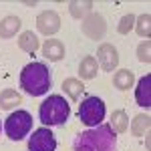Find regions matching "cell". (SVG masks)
<instances>
[{"label": "cell", "mask_w": 151, "mask_h": 151, "mask_svg": "<svg viewBox=\"0 0 151 151\" xmlns=\"http://www.w3.org/2000/svg\"><path fill=\"white\" fill-rule=\"evenodd\" d=\"M75 151H117V135L107 123H101L97 127H89L87 131H81L75 143Z\"/></svg>", "instance_id": "1"}, {"label": "cell", "mask_w": 151, "mask_h": 151, "mask_svg": "<svg viewBox=\"0 0 151 151\" xmlns=\"http://www.w3.org/2000/svg\"><path fill=\"white\" fill-rule=\"evenodd\" d=\"M20 87L30 97H42L52 87V73L45 63H28L20 70Z\"/></svg>", "instance_id": "2"}, {"label": "cell", "mask_w": 151, "mask_h": 151, "mask_svg": "<svg viewBox=\"0 0 151 151\" xmlns=\"http://www.w3.org/2000/svg\"><path fill=\"white\" fill-rule=\"evenodd\" d=\"M69 115H70V105L60 95H50V97H47L40 103V109H38V117H40L42 127H58V125H65L69 121Z\"/></svg>", "instance_id": "3"}, {"label": "cell", "mask_w": 151, "mask_h": 151, "mask_svg": "<svg viewBox=\"0 0 151 151\" xmlns=\"http://www.w3.org/2000/svg\"><path fill=\"white\" fill-rule=\"evenodd\" d=\"M4 133L6 137L12 141H20L24 139L30 129H32V115L28 111H16V113H10L4 121Z\"/></svg>", "instance_id": "4"}, {"label": "cell", "mask_w": 151, "mask_h": 151, "mask_svg": "<svg viewBox=\"0 0 151 151\" xmlns=\"http://www.w3.org/2000/svg\"><path fill=\"white\" fill-rule=\"evenodd\" d=\"M105 103L99 97H87L81 105H79V119L87 127H97L101 125L105 119Z\"/></svg>", "instance_id": "5"}, {"label": "cell", "mask_w": 151, "mask_h": 151, "mask_svg": "<svg viewBox=\"0 0 151 151\" xmlns=\"http://www.w3.org/2000/svg\"><path fill=\"white\" fill-rule=\"evenodd\" d=\"M81 32L91 40H99L107 35V22H105V16L99 12H91L87 18H83L81 22Z\"/></svg>", "instance_id": "6"}, {"label": "cell", "mask_w": 151, "mask_h": 151, "mask_svg": "<svg viewBox=\"0 0 151 151\" xmlns=\"http://www.w3.org/2000/svg\"><path fill=\"white\" fill-rule=\"evenodd\" d=\"M57 149V137L48 127H40L32 131L28 139V151H55Z\"/></svg>", "instance_id": "7"}, {"label": "cell", "mask_w": 151, "mask_h": 151, "mask_svg": "<svg viewBox=\"0 0 151 151\" xmlns=\"http://www.w3.org/2000/svg\"><path fill=\"white\" fill-rule=\"evenodd\" d=\"M97 63H99V67L107 73H111V70L117 69V65H119V50H117L111 42H103L101 47L97 48Z\"/></svg>", "instance_id": "8"}, {"label": "cell", "mask_w": 151, "mask_h": 151, "mask_svg": "<svg viewBox=\"0 0 151 151\" xmlns=\"http://www.w3.org/2000/svg\"><path fill=\"white\" fill-rule=\"evenodd\" d=\"M36 28L45 36H52L60 30V16L55 10H45L36 16Z\"/></svg>", "instance_id": "9"}, {"label": "cell", "mask_w": 151, "mask_h": 151, "mask_svg": "<svg viewBox=\"0 0 151 151\" xmlns=\"http://www.w3.org/2000/svg\"><path fill=\"white\" fill-rule=\"evenodd\" d=\"M40 50H42V57L52 60V63H58L65 58V45L58 38H47L40 45Z\"/></svg>", "instance_id": "10"}, {"label": "cell", "mask_w": 151, "mask_h": 151, "mask_svg": "<svg viewBox=\"0 0 151 151\" xmlns=\"http://www.w3.org/2000/svg\"><path fill=\"white\" fill-rule=\"evenodd\" d=\"M135 101L143 109L151 107V75H145L139 79L137 87H135Z\"/></svg>", "instance_id": "11"}, {"label": "cell", "mask_w": 151, "mask_h": 151, "mask_svg": "<svg viewBox=\"0 0 151 151\" xmlns=\"http://www.w3.org/2000/svg\"><path fill=\"white\" fill-rule=\"evenodd\" d=\"M99 73V63L93 55H87L79 65V75H81V81H93Z\"/></svg>", "instance_id": "12"}, {"label": "cell", "mask_w": 151, "mask_h": 151, "mask_svg": "<svg viewBox=\"0 0 151 151\" xmlns=\"http://www.w3.org/2000/svg\"><path fill=\"white\" fill-rule=\"evenodd\" d=\"M60 89H63V93L67 95L70 101H79V99H81V95H83V91H85V85H83L81 79L69 77V79H65V81H63Z\"/></svg>", "instance_id": "13"}, {"label": "cell", "mask_w": 151, "mask_h": 151, "mask_svg": "<svg viewBox=\"0 0 151 151\" xmlns=\"http://www.w3.org/2000/svg\"><path fill=\"white\" fill-rule=\"evenodd\" d=\"M20 26H22V22L18 16H4L0 20V38H12L20 30Z\"/></svg>", "instance_id": "14"}, {"label": "cell", "mask_w": 151, "mask_h": 151, "mask_svg": "<svg viewBox=\"0 0 151 151\" xmlns=\"http://www.w3.org/2000/svg\"><path fill=\"white\" fill-rule=\"evenodd\" d=\"M133 83H135V75L129 69H121L113 75V87L119 91H129L133 87Z\"/></svg>", "instance_id": "15"}, {"label": "cell", "mask_w": 151, "mask_h": 151, "mask_svg": "<svg viewBox=\"0 0 151 151\" xmlns=\"http://www.w3.org/2000/svg\"><path fill=\"white\" fill-rule=\"evenodd\" d=\"M93 6H95L93 0H83V2L75 0V2H70V4H69V12H70L73 18L83 20V18H87V16L93 12Z\"/></svg>", "instance_id": "16"}, {"label": "cell", "mask_w": 151, "mask_h": 151, "mask_svg": "<svg viewBox=\"0 0 151 151\" xmlns=\"http://www.w3.org/2000/svg\"><path fill=\"white\" fill-rule=\"evenodd\" d=\"M18 48L24 52H36L40 48V40L32 30H24L22 35L18 36Z\"/></svg>", "instance_id": "17"}, {"label": "cell", "mask_w": 151, "mask_h": 151, "mask_svg": "<svg viewBox=\"0 0 151 151\" xmlns=\"http://www.w3.org/2000/svg\"><path fill=\"white\" fill-rule=\"evenodd\" d=\"M20 103H22V97H20V93H16L14 89H4L0 93V109H4V111H12Z\"/></svg>", "instance_id": "18"}, {"label": "cell", "mask_w": 151, "mask_h": 151, "mask_svg": "<svg viewBox=\"0 0 151 151\" xmlns=\"http://www.w3.org/2000/svg\"><path fill=\"white\" fill-rule=\"evenodd\" d=\"M149 127H151V117L147 113H141V115L133 117V121H131V133L135 137L147 135L149 133Z\"/></svg>", "instance_id": "19"}, {"label": "cell", "mask_w": 151, "mask_h": 151, "mask_svg": "<svg viewBox=\"0 0 151 151\" xmlns=\"http://www.w3.org/2000/svg\"><path fill=\"white\" fill-rule=\"evenodd\" d=\"M109 127L113 129L115 133H125V131L129 129V115L123 111V109H117V111H113Z\"/></svg>", "instance_id": "20"}, {"label": "cell", "mask_w": 151, "mask_h": 151, "mask_svg": "<svg viewBox=\"0 0 151 151\" xmlns=\"http://www.w3.org/2000/svg\"><path fill=\"white\" fill-rule=\"evenodd\" d=\"M135 30H137V35L141 38H145V40H149L151 36V14L149 12H145V14H141V16H135V26H133Z\"/></svg>", "instance_id": "21"}, {"label": "cell", "mask_w": 151, "mask_h": 151, "mask_svg": "<svg viewBox=\"0 0 151 151\" xmlns=\"http://www.w3.org/2000/svg\"><path fill=\"white\" fill-rule=\"evenodd\" d=\"M135 26V14H125L123 18H121V22L117 24V32L119 35H129V30Z\"/></svg>", "instance_id": "22"}, {"label": "cell", "mask_w": 151, "mask_h": 151, "mask_svg": "<svg viewBox=\"0 0 151 151\" xmlns=\"http://www.w3.org/2000/svg\"><path fill=\"white\" fill-rule=\"evenodd\" d=\"M151 40H143L139 42V47H137V58H139L141 63H151Z\"/></svg>", "instance_id": "23"}, {"label": "cell", "mask_w": 151, "mask_h": 151, "mask_svg": "<svg viewBox=\"0 0 151 151\" xmlns=\"http://www.w3.org/2000/svg\"><path fill=\"white\" fill-rule=\"evenodd\" d=\"M0 131H2V123H0Z\"/></svg>", "instance_id": "24"}]
</instances>
